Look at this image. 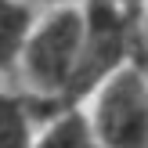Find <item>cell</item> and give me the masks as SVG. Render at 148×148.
Wrapping results in <instances>:
<instances>
[{
    "instance_id": "5b68a950",
    "label": "cell",
    "mask_w": 148,
    "mask_h": 148,
    "mask_svg": "<svg viewBox=\"0 0 148 148\" xmlns=\"http://www.w3.org/2000/svg\"><path fill=\"white\" fill-rule=\"evenodd\" d=\"M33 148H101V141L94 134L90 112L83 105H65L40 123Z\"/></svg>"
},
{
    "instance_id": "52a82bcc",
    "label": "cell",
    "mask_w": 148,
    "mask_h": 148,
    "mask_svg": "<svg viewBox=\"0 0 148 148\" xmlns=\"http://www.w3.org/2000/svg\"><path fill=\"white\" fill-rule=\"evenodd\" d=\"M116 4H119V7H127L130 14H137V18H141V7L148 4V0H116Z\"/></svg>"
},
{
    "instance_id": "8992f818",
    "label": "cell",
    "mask_w": 148,
    "mask_h": 148,
    "mask_svg": "<svg viewBox=\"0 0 148 148\" xmlns=\"http://www.w3.org/2000/svg\"><path fill=\"white\" fill-rule=\"evenodd\" d=\"M33 25L36 11L29 0H0V76L18 69Z\"/></svg>"
},
{
    "instance_id": "3957f363",
    "label": "cell",
    "mask_w": 148,
    "mask_h": 148,
    "mask_svg": "<svg viewBox=\"0 0 148 148\" xmlns=\"http://www.w3.org/2000/svg\"><path fill=\"white\" fill-rule=\"evenodd\" d=\"M90 123L101 148H148V76L141 62H127L90 94Z\"/></svg>"
},
{
    "instance_id": "277c9868",
    "label": "cell",
    "mask_w": 148,
    "mask_h": 148,
    "mask_svg": "<svg viewBox=\"0 0 148 148\" xmlns=\"http://www.w3.org/2000/svg\"><path fill=\"white\" fill-rule=\"evenodd\" d=\"M54 98L43 94H14V90H0V148H33L36 130L43 119L58 112Z\"/></svg>"
},
{
    "instance_id": "ba28073f",
    "label": "cell",
    "mask_w": 148,
    "mask_h": 148,
    "mask_svg": "<svg viewBox=\"0 0 148 148\" xmlns=\"http://www.w3.org/2000/svg\"><path fill=\"white\" fill-rule=\"evenodd\" d=\"M43 4H51V7H54V4H83V0H43Z\"/></svg>"
},
{
    "instance_id": "7a4b0ae2",
    "label": "cell",
    "mask_w": 148,
    "mask_h": 148,
    "mask_svg": "<svg viewBox=\"0 0 148 148\" xmlns=\"http://www.w3.org/2000/svg\"><path fill=\"white\" fill-rule=\"evenodd\" d=\"M79 47H83V4H54L43 18H36L18 62L29 90L65 105Z\"/></svg>"
},
{
    "instance_id": "6da1fadb",
    "label": "cell",
    "mask_w": 148,
    "mask_h": 148,
    "mask_svg": "<svg viewBox=\"0 0 148 148\" xmlns=\"http://www.w3.org/2000/svg\"><path fill=\"white\" fill-rule=\"evenodd\" d=\"M141 33L137 14L119 7L116 0H83V47L72 72V83L65 90V105H83L105 76H112L119 65L141 62Z\"/></svg>"
}]
</instances>
